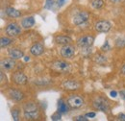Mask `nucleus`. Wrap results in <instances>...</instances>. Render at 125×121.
<instances>
[{
  "label": "nucleus",
  "instance_id": "nucleus-1",
  "mask_svg": "<svg viewBox=\"0 0 125 121\" xmlns=\"http://www.w3.org/2000/svg\"><path fill=\"white\" fill-rule=\"evenodd\" d=\"M93 106L95 110L100 111L105 113H109L111 111V107H110L108 100L101 96H97L94 98V100L93 101Z\"/></svg>",
  "mask_w": 125,
  "mask_h": 121
},
{
  "label": "nucleus",
  "instance_id": "nucleus-2",
  "mask_svg": "<svg viewBox=\"0 0 125 121\" xmlns=\"http://www.w3.org/2000/svg\"><path fill=\"white\" fill-rule=\"evenodd\" d=\"M89 19H90V15L88 12L80 11L72 16V23L75 26H80V25L85 24Z\"/></svg>",
  "mask_w": 125,
  "mask_h": 121
},
{
  "label": "nucleus",
  "instance_id": "nucleus-3",
  "mask_svg": "<svg viewBox=\"0 0 125 121\" xmlns=\"http://www.w3.org/2000/svg\"><path fill=\"white\" fill-rule=\"evenodd\" d=\"M5 33L8 37L15 38L21 34V27L16 22H10L5 27Z\"/></svg>",
  "mask_w": 125,
  "mask_h": 121
},
{
  "label": "nucleus",
  "instance_id": "nucleus-4",
  "mask_svg": "<svg viewBox=\"0 0 125 121\" xmlns=\"http://www.w3.org/2000/svg\"><path fill=\"white\" fill-rule=\"evenodd\" d=\"M12 82L14 84H16V86H23V85H26L27 82H28V78L27 76L25 75L23 72L21 71H16L12 74Z\"/></svg>",
  "mask_w": 125,
  "mask_h": 121
},
{
  "label": "nucleus",
  "instance_id": "nucleus-5",
  "mask_svg": "<svg viewBox=\"0 0 125 121\" xmlns=\"http://www.w3.org/2000/svg\"><path fill=\"white\" fill-rule=\"evenodd\" d=\"M94 36L92 35H87V36H82L77 40V45L81 48H86V47H91L94 42Z\"/></svg>",
  "mask_w": 125,
  "mask_h": 121
},
{
  "label": "nucleus",
  "instance_id": "nucleus-6",
  "mask_svg": "<svg viewBox=\"0 0 125 121\" xmlns=\"http://www.w3.org/2000/svg\"><path fill=\"white\" fill-rule=\"evenodd\" d=\"M67 103L72 109H79L84 105V99L76 94H72L67 98Z\"/></svg>",
  "mask_w": 125,
  "mask_h": 121
},
{
  "label": "nucleus",
  "instance_id": "nucleus-7",
  "mask_svg": "<svg viewBox=\"0 0 125 121\" xmlns=\"http://www.w3.org/2000/svg\"><path fill=\"white\" fill-rule=\"evenodd\" d=\"M112 28V24L108 20H99L94 24V29L98 33H108Z\"/></svg>",
  "mask_w": 125,
  "mask_h": 121
},
{
  "label": "nucleus",
  "instance_id": "nucleus-8",
  "mask_svg": "<svg viewBox=\"0 0 125 121\" xmlns=\"http://www.w3.org/2000/svg\"><path fill=\"white\" fill-rule=\"evenodd\" d=\"M75 55V48L74 46L66 44L63 45L61 49V56L64 59H72Z\"/></svg>",
  "mask_w": 125,
  "mask_h": 121
},
{
  "label": "nucleus",
  "instance_id": "nucleus-9",
  "mask_svg": "<svg viewBox=\"0 0 125 121\" xmlns=\"http://www.w3.org/2000/svg\"><path fill=\"white\" fill-rule=\"evenodd\" d=\"M53 67L57 70L62 73H66L70 70V65L68 62L63 61V60H57L55 62H53Z\"/></svg>",
  "mask_w": 125,
  "mask_h": 121
},
{
  "label": "nucleus",
  "instance_id": "nucleus-10",
  "mask_svg": "<svg viewBox=\"0 0 125 121\" xmlns=\"http://www.w3.org/2000/svg\"><path fill=\"white\" fill-rule=\"evenodd\" d=\"M8 96L12 100H14L16 102L22 101L24 99V97H25V95H24V93L22 91H18V90H12V89L9 90V91H8Z\"/></svg>",
  "mask_w": 125,
  "mask_h": 121
},
{
  "label": "nucleus",
  "instance_id": "nucleus-11",
  "mask_svg": "<svg viewBox=\"0 0 125 121\" xmlns=\"http://www.w3.org/2000/svg\"><path fill=\"white\" fill-rule=\"evenodd\" d=\"M16 60L10 58V59H5V60H1V68L2 70H6V71H11L16 67Z\"/></svg>",
  "mask_w": 125,
  "mask_h": 121
},
{
  "label": "nucleus",
  "instance_id": "nucleus-12",
  "mask_svg": "<svg viewBox=\"0 0 125 121\" xmlns=\"http://www.w3.org/2000/svg\"><path fill=\"white\" fill-rule=\"evenodd\" d=\"M62 88L66 91H74L80 89V84L74 80H67V81H64L62 83Z\"/></svg>",
  "mask_w": 125,
  "mask_h": 121
},
{
  "label": "nucleus",
  "instance_id": "nucleus-13",
  "mask_svg": "<svg viewBox=\"0 0 125 121\" xmlns=\"http://www.w3.org/2000/svg\"><path fill=\"white\" fill-rule=\"evenodd\" d=\"M30 52L33 56H41L42 54H43L44 52V46L42 45V43H35L30 47Z\"/></svg>",
  "mask_w": 125,
  "mask_h": 121
},
{
  "label": "nucleus",
  "instance_id": "nucleus-14",
  "mask_svg": "<svg viewBox=\"0 0 125 121\" xmlns=\"http://www.w3.org/2000/svg\"><path fill=\"white\" fill-rule=\"evenodd\" d=\"M8 55L10 58L14 59V60H19L21 58L24 57V53L23 51L17 49V48H12V49H9L8 51Z\"/></svg>",
  "mask_w": 125,
  "mask_h": 121
},
{
  "label": "nucleus",
  "instance_id": "nucleus-15",
  "mask_svg": "<svg viewBox=\"0 0 125 121\" xmlns=\"http://www.w3.org/2000/svg\"><path fill=\"white\" fill-rule=\"evenodd\" d=\"M72 39L68 36H64V35H60V36H56L55 37V42L57 44H61V45H66L71 43Z\"/></svg>",
  "mask_w": 125,
  "mask_h": 121
},
{
  "label": "nucleus",
  "instance_id": "nucleus-16",
  "mask_svg": "<svg viewBox=\"0 0 125 121\" xmlns=\"http://www.w3.org/2000/svg\"><path fill=\"white\" fill-rule=\"evenodd\" d=\"M71 107L68 105V103H65L63 101V99H59L58 100V111L62 114V113H67L69 111Z\"/></svg>",
  "mask_w": 125,
  "mask_h": 121
},
{
  "label": "nucleus",
  "instance_id": "nucleus-17",
  "mask_svg": "<svg viewBox=\"0 0 125 121\" xmlns=\"http://www.w3.org/2000/svg\"><path fill=\"white\" fill-rule=\"evenodd\" d=\"M35 111H40V108L37 105V103H35V102H33V101L26 102V103L23 105V111H24V112Z\"/></svg>",
  "mask_w": 125,
  "mask_h": 121
},
{
  "label": "nucleus",
  "instance_id": "nucleus-18",
  "mask_svg": "<svg viewBox=\"0 0 125 121\" xmlns=\"http://www.w3.org/2000/svg\"><path fill=\"white\" fill-rule=\"evenodd\" d=\"M35 25V18L33 16H26L21 20V26L24 29H29Z\"/></svg>",
  "mask_w": 125,
  "mask_h": 121
},
{
  "label": "nucleus",
  "instance_id": "nucleus-19",
  "mask_svg": "<svg viewBox=\"0 0 125 121\" xmlns=\"http://www.w3.org/2000/svg\"><path fill=\"white\" fill-rule=\"evenodd\" d=\"M5 13H6V15H8L9 17H12V18H18V17L21 16V13H20L18 10L13 8V7H8V8H6Z\"/></svg>",
  "mask_w": 125,
  "mask_h": 121
},
{
  "label": "nucleus",
  "instance_id": "nucleus-20",
  "mask_svg": "<svg viewBox=\"0 0 125 121\" xmlns=\"http://www.w3.org/2000/svg\"><path fill=\"white\" fill-rule=\"evenodd\" d=\"M41 116L40 111H29V112H24V118L27 120H36Z\"/></svg>",
  "mask_w": 125,
  "mask_h": 121
},
{
  "label": "nucleus",
  "instance_id": "nucleus-21",
  "mask_svg": "<svg viewBox=\"0 0 125 121\" xmlns=\"http://www.w3.org/2000/svg\"><path fill=\"white\" fill-rule=\"evenodd\" d=\"M13 43V40L11 39V37H2L1 40H0V45L1 48H4V47H7L8 45L12 44Z\"/></svg>",
  "mask_w": 125,
  "mask_h": 121
},
{
  "label": "nucleus",
  "instance_id": "nucleus-22",
  "mask_svg": "<svg viewBox=\"0 0 125 121\" xmlns=\"http://www.w3.org/2000/svg\"><path fill=\"white\" fill-rule=\"evenodd\" d=\"M12 116H13V119L15 121L19 120V116H20V110L17 108V107H14L12 109Z\"/></svg>",
  "mask_w": 125,
  "mask_h": 121
},
{
  "label": "nucleus",
  "instance_id": "nucleus-23",
  "mask_svg": "<svg viewBox=\"0 0 125 121\" xmlns=\"http://www.w3.org/2000/svg\"><path fill=\"white\" fill-rule=\"evenodd\" d=\"M104 0H93L92 1V6L93 8L98 10V9H101L103 6H104Z\"/></svg>",
  "mask_w": 125,
  "mask_h": 121
},
{
  "label": "nucleus",
  "instance_id": "nucleus-24",
  "mask_svg": "<svg viewBox=\"0 0 125 121\" xmlns=\"http://www.w3.org/2000/svg\"><path fill=\"white\" fill-rule=\"evenodd\" d=\"M115 47L117 48H124L125 47V38L124 37H120V38H117L115 40Z\"/></svg>",
  "mask_w": 125,
  "mask_h": 121
},
{
  "label": "nucleus",
  "instance_id": "nucleus-25",
  "mask_svg": "<svg viewBox=\"0 0 125 121\" xmlns=\"http://www.w3.org/2000/svg\"><path fill=\"white\" fill-rule=\"evenodd\" d=\"M54 4H55V0H46L43 8L46 9V10H50L54 6Z\"/></svg>",
  "mask_w": 125,
  "mask_h": 121
},
{
  "label": "nucleus",
  "instance_id": "nucleus-26",
  "mask_svg": "<svg viewBox=\"0 0 125 121\" xmlns=\"http://www.w3.org/2000/svg\"><path fill=\"white\" fill-rule=\"evenodd\" d=\"M101 51L102 52H108L110 49H111V45H110L109 41L108 40H105V42H104V44L101 46Z\"/></svg>",
  "mask_w": 125,
  "mask_h": 121
},
{
  "label": "nucleus",
  "instance_id": "nucleus-27",
  "mask_svg": "<svg viewBox=\"0 0 125 121\" xmlns=\"http://www.w3.org/2000/svg\"><path fill=\"white\" fill-rule=\"evenodd\" d=\"M51 119H52V120H54V121L61 120V113L58 111V112H56V113L52 114V115H51Z\"/></svg>",
  "mask_w": 125,
  "mask_h": 121
},
{
  "label": "nucleus",
  "instance_id": "nucleus-28",
  "mask_svg": "<svg viewBox=\"0 0 125 121\" xmlns=\"http://www.w3.org/2000/svg\"><path fill=\"white\" fill-rule=\"evenodd\" d=\"M96 61L98 63H103L104 61H106V57L105 56H102V55H98L97 58H96Z\"/></svg>",
  "mask_w": 125,
  "mask_h": 121
},
{
  "label": "nucleus",
  "instance_id": "nucleus-29",
  "mask_svg": "<svg viewBox=\"0 0 125 121\" xmlns=\"http://www.w3.org/2000/svg\"><path fill=\"white\" fill-rule=\"evenodd\" d=\"M73 120L75 121H88V117L87 116H83V115H78V116H75L73 118Z\"/></svg>",
  "mask_w": 125,
  "mask_h": 121
},
{
  "label": "nucleus",
  "instance_id": "nucleus-30",
  "mask_svg": "<svg viewBox=\"0 0 125 121\" xmlns=\"http://www.w3.org/2000/svg\"><path fill=\"white\" fill-rule=\"evenodd\" d=\"M4 82L7 83V77H6V75L4 74L3 71H1V85H2V86H3Z\"/></svg>",
  "mask_w": 125,
  "mask_h": 121
},
{
  "label": "nucleus",
  "instance_id": "nucleus-31",
  "mask_svg": "<svg viewBox=\"0 0 125 121\" xmlns=\"http://www.w3.org/2000/svg\"><path fill=\"white\" fill-rule=\"evenodd\" d=\"M66 2V0H57V7L58 8H61V7H62L63 5H64V3Z\"/></svg>",
  "mask_w": 125,
  "mask_h": 121
},
{
  "label": "nucleus",
  "instance_id": "nucleus-32",
  "mask_svg": "<svg viewBox=\"0 0 125 121\" xmlns=\"http://www.w3.org/2000/svg\"><path fill=\"white\" fill-rule=\"evenodd\" d=\"M95 115H96L95 112H89V113L86 114V116L87 117H90V118H94V117H95Z\"/></svg>",
  "mask_w": 125,
  "mask_h": 121
},
{
  "label": "nucleus",
  "instance_id": "nucleus-33",
  "mask_svg": "<svg viewBox=\"0 0 125 121\" xmlns=\"http://www.w3.org/2000/svg\"><path fill=\"white\" fill-rule=\"evenodd\" d=\"M118 119L119 120H125V113H119L118 114Z\"/></svg>",
  "mask_w": 125,
  "mask_h": 121
},
{
  "label": "nucleus",
  "instance_id": "nucleus-34",
  "mask_svg": "<svg viewBox=\"0 0 125 121\" xmlns=\"http://www.w3.org/2000/svg\"><path fill=\"white\" fill-rule=\"evenodd\" d=\"M109 1L113 4H118V3H121L123 0H109Z\"/></svg>",
  "mask_w": 125,
  "mask_h": 121
},
{
  "label": "nucleus",
  "instance_id": "nucleus-35",
  "mask_svg": "<svg viewBox=\"0 0 125 121\" xmlns=\"http://www.w3.org/2000/svg\"><path fill=\"white\" fill-rule=\"evenodd\" d=\"M110 94H111V96H112V97H114V98H115V97L117 96V92H116V91H111V92H110Z\"/></svg>",
  "mask_w": 125,
  "mask_h": 121
},
{
  "label": "nucleus",
  "instance_id": "nucleus-36",
  "mask_svg": "<svg viewBox=\"0 0 125 121\" xmlns=\"http://www.w3.org/2000/svg\"><path fill=\"white\" fill-rule=\"evenodd\" d=\"M119 94H120V96H121V97H122V98L125 100V90H124V91H120V92H119Z\"/></svg>",
  "mask_w": 125,
  "mask_h": 121
},
{
  "label": "nucleus",
  "instance_id": "nucleus-37",
  "mask_svg": "<svg viewBox=\"0 0 125 121\" xmlns=\"http://www.w3.org/2000/svg\"><path fill=\"white\" fill-rule=\"evenodd\" d=\"M120 72H121V74H123L125 75V64L121 67V69H120Z\"/></svg>",
  "mask_w": 125,
  "mask_h": 121
},
{
  "label": "nucleus",
  "instance_id": "nucleus-38",
  "mask_svg": "<svg viewBox=\"0 0 125 121\" xmlns=\"http://www.w3.org/2000/svg\"><path fill=\"white\" fill-rule=\"evenodd\" d=\"M29 60H30V58H29V57H27V56H26V57H24V60H25V61H28Z\"/></svg>",
  "mask_w": 125,
  "mask_h": 121
}]
</instances>
